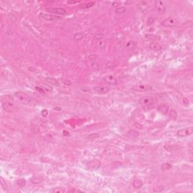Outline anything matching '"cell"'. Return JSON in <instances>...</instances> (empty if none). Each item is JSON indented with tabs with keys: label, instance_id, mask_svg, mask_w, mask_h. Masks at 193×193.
I'll list each match as a JSON object with an SVG mask.
<instances>
[{
	"label": "cell",
	"instance_id": "1",
	"mask_svg": "<svg viewBox=\"0 0 193 193\" xmlns=\"http://www.w3.org/2000/svg\"><path fill=\"white\" fill-rule=\"evenodd\" d=\"M2 106L5 111L8 112H14L17 110V106H15L13 99L10 96H3L2 98Z\"/></svg>",
	"mask_w": 193,
	"mask_h": 193
},
{
	"label": "cell",
	"instance_id": "2",
	"mask_svg": "<svg viewBox=\"0 0 193 193\" xmlns=\"http://www.w3.org/2000/svg\"><path fill=\"white\" fill-rule=\"evenodd\" d=\"M155 100L153 97L149 96H146L140 98L139 100V103L143 106V109L147 111L153 107V105L155 103Z\"/></svg>",
	"mask_w": 193,
	"mask_h": 193
},
{
	"label": "cell",
	"instance_id": "3",
	"mask_svg": "<svg viewBox=\"0 0 193 193\" xmlns=\"http://www.w3.org/2000/svg\"><path fill=\"white\" fill-rule=\"evenodd\" d=\"M177 24H178L177 19L172 17H168L162 22V25L165 27H174V26H176Z\"/></svg>",
	"mask_w": 193,
	"mask_h": 193
},
{
	"label": "cell",
	"instance_id": "4",
	"mask_svg": "<svg viewBox=\"0 0 193 193\" xmlns=\"http://www.w3.org/2000/svg\"><path fill=\"white\" fill-rule=\"evenodd\" d=\"M14 96L17 99L19 100L20 101L23 102V103H29L30 101V97L29 96L27 95L26 94L23 93V92H21V91H19V92H16L14 94Z\"/></svg>",
	"mask_w": 193,
	"mask_h": 193
},
{
	"label": "cell",
	"instance_id": "5",
	"mask_svg": "<svg viewBox=\"0 0 193 193\" xmlns=\"http://www.w3.org/2000/svg\"><path fill=\"white\" fill-rule=\"evenodd\" d=\"M193 132V127H189L186 128H183L182 130H180L177 132V135L179 137H186L191 135Z\"/></svg>",
	"mask_w": 193,
	"mask_h": 193
},
{
	"label": "cell",
	"instance_id": "6",
	"mask_svg": "<svg viewBox=\"0 0 193 193\" xmlns=\"http://www.w3.org/2000/svg\"><path fill=\"white\" fill-rule=\"evenodd\" d=\"M132 89L135 91L137 92H146V91H151L152 89V88L149 85H144V84H140V85H134Z\"/></svg>",
	"mask_w": 193,
	"mask_h": 193
},
{
	"label": "cell",
	"instance_id": "7",
	"mask_svg": "<svg viewBox=\"0 0 193 193\" xmlns=\"http://www.w3.org/2000/svg\"><path fill=\"white\" fill-rule=\"evenodd\" d=\"M47 11L51 14H55L59 15H64L67 13L66 10L63 8H49L47 9Z\"/></svg>",
	"mask_w": 193,
	"mask_h": 193
},
{
	"label": "cell",
	"instance_id": "8",
	"mask_svg": "<svg viewBox=\"0 0 193 193\" xmlns=\"http://www.w3.org/2000/svg\"><path fill=\"white\" fill-rule=\"evenodd\" d=\"M155 9L159 13H165V11H166V8L165 6V4L162 2L155 1Z\"/></svg>",
	"mask_w": 193,
	"mask_h": 193
},
{
	"label": "cell",
	"instance_id": "9",
	"mask_svg": "<svg viewBox=\"0 0 193 193\" xmlns=\"http://www.w3.org/2000/svg\"><path fill=\"white\" fill-rule=\"evenodd\" d=\"M101 166V162L100 161L97 159H94L89 163V168L91 170H97L100 168Z\"/></svg>",
	"mask_w": 193,
	"mask_h": 193
},
{
	"label": "cell",
	"instance_id": "10",
	"mask_svg": "<svg viewBox=\"0 0 193 193\" xmlns=\"http://www.w3.org/2000/svg\"><path fill=\"white\" fill-rule=\"evenodd\" d=\"M94 90L96 93L100 94H105L109 91V88L106 86H95L94 88Z\"/></svg>",
	"mask_w": 193,
	"mask_h": 193
},
{
	"label": "cell",
	"instance_id": "11",
	"mask_svg": "<svg viewBox=\"0 0 193 193\" xmlns=\"http://www.w3.org/2000/svg\"><path fill=\"white\" fill-rule=\"evenodd\" d=\"M104 81L109 84V85H116L118 84V81L117 79L115 77H114L113 76H106L104 77Z\"/></svg>",
	"mask_w": 193,
	"mask_h": 193
},
{
	"label": "cell",
	"instance_id": "12",
	"mask_svg": "<svg viewBox=\"0 0 193 193\" xmlns=\"http://www.w3.org/2000/svg\"><path fill=\"white\" fill-rule=\"evenodd\" d=\"M158 110L161 112L164 115H168L169 111H170V109H169V106L165 104V103H162L160 104L158 107Z\"/></svg>",
	"mask_w": 193,
	"mask_h": 193
},
{
	"label": "cell",
	"instance_id": "13",
	"mask_svg": "<svg viewBox=\"0 0 193 193\" xmlns=\"http://www.w3.org/2000/svg\"><path fill=\"white\" fill-rule=\"evenodd\" d=\"M40 17H42L43 19L46 20H54L60 18L58 16L53 15V14H45V13H41Z\"/></svg>",
	"mask_w": 193,
	"mask_h": 193
},
{
	"label": "cell",
	"instance_id": "14",
	"mask_svg": "<svg viewBox=\"0 0 193 193\" xmlns=\"http://www.w3.org/2000/svg\"><path fill=\"white\" fill-rule=\"evenodd\" d=\"M132 185L135 188V189H140L143 186V183L141 180L140 179H135L134 180H133V183H132Z\"/></svg>",
	"mask_w": 193,
	"mask_h": 193
},
{
	"label": "cell",
	"instance_id": "15",
	"mask_svg": "<svg viewBox=\"0 0 193 193\" xmlns=\"http://www.w3.org/2000/svg\"><path fill=\"white\" fill-rule=\"evenodd\" d=\"M149 47H150V48L152 49V50H154V51H160V50H162V46H161L158 43H157V42H152V43H151L150 44V45H149Z\"/></svg>",
	"mask_w": 193,
	"mask_h": 193
},
{
	"label": "cell",
	"instance_id": "16",
	"mask_svg": "<svg viewBox=\"0 0 193 193\" xmlns=\"http://www.w3.org/2000/svg\"><path fill=\"white\" fill-rule=\"evenodd\" d=\"M94 4H95V2H85V3H83V4L80 5L79 8H80L87 9V8H91L92 6H94Z\"/></svg>",
	"mask_w": 193,
	"mask_h": 193
},
{
	"label": "cell",
	"instance_id": "17",
	"mask_svg": "<svg viewBox=\"0 0 193 193\" xmlns=\"http://www.w3.org/2000/svg\"><path fill=\"white\" fill-rule=\"evenodd\" d=\"M168 116L172 119V120H177V112L174 110V109H170L169 112H168Z\"/></svg>",
	"mask_w": 193,
	"mask_h": 193
},
{
	"label": "cell",
	"instance_id": "18",
	"mask_svg": "<svg viewBox=\"0 0 193 193\" xmlns=\"http://www.w3.org/2000/svg\"><path fill=\"white\" fill-rule=\"evenodd\" d=\"M84 36H85V35L82 33H77L74 35L73 39L76 41H81L84 38Z\"/></svg>",
	"mask_w": 193,
	"mask_h": 193
},
{
	"label": "cell",
	"instance_id": "19",
	"mask_svg": "<svg viewBox=\"0 0 193 193\" xmlns=\"http://www.w3.org/2000/svg\"><path fill=\"white\" fill-rule=\"evenodd\" d=\"M42 181V178L40 177H34L33 178H32L31 180V182L33 183H39Z\"/></svg>",
	"mask_w": 193,
	"mask_h": 193
},
{
	"label": "cell",
	"instance_id": "20",
	"mask_svg": "<svg viewBox=\"0 0 193 193\" xmlns=\"http://www.w3.org/2000/svg\"><path fill=\"white\" fill-rule=\"evenodd\" d=\"M127 8L124 6H121V7H118L115 9V12L118 13V14H122V13H124L126 11Z\"/></svg>",
	"mask_w": 193,
	"mask_h": 193
},
{
	"label": "cell",
	"instance_id": "21",
	"mask_svg": "<svg viewBox=\"0 0 193 193\" xmlns=\"http://www.w3.org/2000/svg\"><path fill=\"white\" fill-rule=\"evenodd\" d=\"M172 168V165L169 164V163H165L162 165V169L163 171H168L170 170Z\"/></svg>",
	"mask_w": 193,
	"mask_h": 193
},
{
	"label": "cell",
	"instance_id": "22",
	"mask_svg": "<svg viewBox=\"0 0 193 193\" xmlns=\"http://www.w3.org/2000/svg\"><path fill=\"white\" fill-rule=\"evenodd\" d=\"M146 38L151 41H155L159 39L158 36H155V35H146Z\"/></svg>",
	"mask_w": 193,
	"mask_h": 193
},
{
	"label": "cell",
	"instance_id": "23",
	"mask_svg": "<svg viewBox=\"0 0 193 193\" xmlns=\"http://www.w3.org/2000/svg\"><path fill=\"white\" fill-rule=\"evenodd\" d=\"M52 192H60V193H62V192H65V189H64L63 187H56L54 189H52Z\"/></svg>",
	"mask_w": 193,
	"mask_h": 193
},
{
	"label": "cell",
	"instance_id": "24",
	"mask_svg": "<svg viewBox=\"0 0 193 193\" xmlns=\"http://www.w3.org/2000/svg\"><path fill=\"white\" fill-rule=\"evenodd\" d=\"M17 184L20 187H23L26 185V180L24 179H20L17 181Z\"/></svg>",
	"mask_w": 193,
	"mask_h": 193
},
{
	"label": "cell",
	"instance_id": "25",
	"mask_svg": "<svg viewBox=\"0 0 193 193\" xmlns=\"http://www.w3.org/2000/svg\"><path fill=\"white\" fill-rule=\"evenodd\" d=\"M46 81H48L49 83H53V84H55V85H58V84H59V82L57 81V80H54L53 79H46Z\"/></svg>",
	"mask_w": 193,
	"mask_h": 193
},
{
	"label": "cell",
	"instance_id": "26",
	"mask_svg": "<svg viewBox=\"0 0 193 193\" xmlns=\"http://www.w3.org/2000/svg\"><path fill=\"white\" fill-rule=\"evenodd\" d=\"M96 137H99V134H91V135H89L88 137V138H89V139H96Z\"/></svg>",
	"mask_w": 193,
	"mask_h": 193
},
{
	"label": "cell",
	"instance_id": "27",
	"mask_svg": "<svg viewBox=\"0 0 193 193\" xmlns=\"http://www.w3.org/2000/svg\"><path fill=\"white\" fill-rule=\"evenodd\" d=\"M153 23H154V18H153L152 17H149L148 18V20H147V25L150 26V25H152Z\"/></svg>",
	"mask_w": 193,
	"mask_h": 193
},
{
	"label": "cell",
	"instance_id": "28",
	"mask_svg": "<svg viewBox=\"0 0 193 193\" xmlns=\"http://www.w3.org/2000/svg\"><path fill=\"white\" fill-rule=\"evenodd\" d=\"M92 67L95 70H99V64L96 63H92Z\"/></svg>",
	"mask_w": 193,
	"mask_h": 193
},
{
	"label": "cell",
	"instance_id": "29",
	"mask_svg": "<svg viewBox=\"0 0 193 193\" xmlns=\"http://www.w3.org/2000/svg\"><path fill=\"white\" fill-rule=\"evenodd\" d=\"M134 134H137V131H130L129 132H128V135L131 136V138H134V137H135L134 136Z\"/></svg>",
	"mask_w": 193,
	"mask_h": 193
},
{
	"label": "cell",
	"instance_id": "30",
	"mask_svg": "<svg viewBox=\"0 0 193 193\" xmlns=\"http://www.w3.org/2000/svg\"><path fill=\"white\" fill-rule=\"evenodd\" d=\"M70 192H82V191L79 190V189H71V190H70Z\"/></svg>",
	"mask_w": 193,
	"mask_h": 193
},
{
	"label": "cell",
	"instance_id": "31",
	"mask_svg": "<svg viewBox=\"0 0 193 193\" xmlns=\"http://www.w3.org/2000/svg\"><path fill=\"white\" fill-rule=\"evenodd\" d=\"M68 3L69 4H76V3H79L78 1H68Z\"/></svg>",
	"mask_w": 193,
	"mask_h": 193
},
{
	"label": "cell",
	"instance_id": "32",
	"mask_svg": "<svg viewBox=\"0 0 193 193\" xmlns=\"http://www.w3.org/2000/svg\"><path fill=\"white\" fill-rule=\"evenodd\" d=\"M42 114L43 115V116H46V115H48V112H47V110H43V111L42 112Z\"/></svg>",
	"mask_w": 193,
	"mask_h": 193
}]
</instances>
